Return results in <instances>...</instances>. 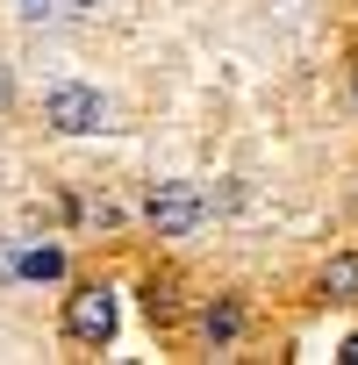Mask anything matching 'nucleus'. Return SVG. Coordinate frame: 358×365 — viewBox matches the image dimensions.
<instances>
[{"label":"nucleus","instance_id":"1","mask_svg":"<svg viewBox=\"0 0 358 365\" xmlns=\"http://www.w3.org/2000/svg\"><path fill=\"white\" fill-rule=\"evenodd\" d=\"M201 215H208V194L194 179H172V187L150 194V230L158 237H187V230H201Z\"/></svg>","mask_w":358,"mask_h":365},{"label":"nucleus","instance_id":"3","mask_svg":"<svg viewBox=\"0 0 358 365\" xmlns=\"http://www.w3.org/2000/svg\"><path fill=\"white\" fill-rule=\"evenodd\" d=\"M44 122H51V129H65V136H86V129H101V93L65 79V86H51V93H44Z\"/></svg>","mask_w":358,"mask_h":365},{"label":"nucleus","instance_id":"5","mask_svg":"<svg viewBox=\"0 0 358 365\" xmlns=\"http://www.w3.org/2000/svg\"><path fill=\"white\" fill-rule=\"evenodd\" d=\"M322 294L351 301V294H358V258H329V272H322Z\"/></svg>","mask_w":358,"mask_h":365},{"label":"nucleus","instance_id":"8","mask_svg":"<svg viewBox=\"0 0 358 365\" xmlns=\"http://www.w3.org/2000/svg\"><path fill=\"white\" fill-rule=\"evenodd\" d=\"M58 8H65V15H101L108 0H58Z\"/></svg>","mask_w":358,"mask_h":365},{"label":"nucleus","instance_id":"6","mask_svg":"<svg viewBox=\"0 0 358 365\" xmlns=\"http://www.w3.org/2000/svg\"><path fill=\"white\" fill-rule=\"evenodd\" d=\"M237 329H244V315H237L230 301H223V308H208V344H230Z\"/></svg>","mask_w":358,"mask_h":365},{"label":"nucleus","instance_id":"4","mask_svg":"<svg viewBox=\"0 0 358 365\" xmlns=\"http://www.w3.org/2000/svg\"><path fill=\"white\" fill-rule=\"evenodd\" d=\"M15 265H22L29 279H58V272H65V251H58V244H36V251H22Z\"/></svg>","mask_w":358,"mask_h":365},{"label":"nucleus","instance_id":"7","mask_svg":"<svg viewBox=\"0 0 358 365\" xmlns=\"http://www.w3.org/2000/svg\"><path fill=\"white\" fill-rule=\"evenodd\" d=\"M22 15H29V22H51V15H65V8H58V0H22Z\"/></svg>","mask_w":358,"mask_h":365},{"label":"nucleus","instance_id":"2","mask_svg":"<svg viewBox=\"0 0 358 365\" xmlns=\"http://www.w3.org/2000/svg\"><path fill=\"white\" fill-rule=\"evenodd\" d=\"M65 336H79V344H108L115 336V294L108 287H79L72 301H65Z\"/></svg>","mask_w":358,"mask_h":365},{"label":"nucleus","instance_id":"9","mask_svg":"<svg viewBox=\"0 0 358 365\" xmlns=\"http://www.w3.org/2000/svg\"><path fill=\"white\" fill-rule=\"evenodd\" d=\"M344 365H358V336H351V344H344Z\"/></svg>","mask_w":358,"mask_h":365}]
</instances>
